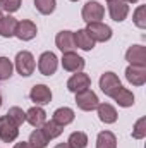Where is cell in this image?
Returning a JSON list of instances; mask_svg holds the SVG:
<instances>
[{
  "label": "cell",
  "instance_id": "27",
  "mask_svg": "<svg viewBox=\"0 0 146 148\" xmlns=\"http://www.w3.org/2000/svg\"><path fill=\"white\" fill-rule=\"evenodd\" d=\"M55 5H57L55 0H35V7L38 9V12L43 14V16L52 14L55 10Z\"/></svg>",
  "mask_w": 146,
  "mask_h": 148
},
{
  "label": "cell",
  "instance_id": "34",
  "mask_svg": "<svg viewBox=\"0 0 146 148\" xmlns=\"http://www.w3.org/2000/svg\"><path fill=\"white\" fill-rule=\"evenodd\" d=\"M124 2H126V3H136L138 0H124Z\"/></svg>",
  "mask_w": 146,
  "mask_h": 148
},
{
  "label": "cell",
  "instance_id": "36",
  "mask_svg": "<svg viewBox=\"0 0 146 148\" xmlns=\"http://www.w3.org/2000/svg\"><path fill=\"white\" fill-rule=\"evenodd\" d=\"M2 17H3V16H2V10H0V19H2Z\"/></svg>",
  "mask_w": 146,
  "mask_h": 148
},
{
  "label": "cell",
  "instance_id": "31",
  "mask_svg": "<svg viewBox=\"0 0 146 148\" xmlns=\"http://www.w3.org/2000/svg\"><path fill=\"white\" fill-rule=\"evenodd\" d=\"M21 2L23 0H0V9L5 10V12H9V14H12V12L19 10Z\"/></svg>",
  "mask_w": 146,
  "mask_h": 148
},
{
  "label": "cell",
  "instance_id": "24",
  "mask_svg": "<svg viewBox=\"0 0 146 148\" xmlns=\"http://www.w3.org/2000/svg\"><path fill=\"white\" fill-rule=\"evenodd\" d=\"M29 147L31 148H45L46 145H48V140L45 138V134L41 133V129L40 127H36L31 134H29Z\"/></svg>",
  "mask_w": 146,
  "mask_h": 148
},
{
  "label": "cell",
  "instance_id": "22",
  "mask_svg": "<svg viewBox=\"0 0 146 148\" xmlns=\"http://www.w3.org/2000/svg\"><path fill=\"white\" fill-rule=\"evenodd\" d=\"M74 110L72 109H69V107H60V109H57V110L53 112V121L57 122V124H60V126H67V124H71L74 121Z\"/></svg>",
  "mask_w": 146,
  "mask_h": 148
},
{
  "label": "cell",
  "instance_id": "4",
  "mask_svg": "<svg viewBox=\"0 0 146 148\" xmlns=\"http://www.w3.org/2000/svg\"><path fill=\"white\" fill-rule=\"evenodd\" d=\"M81 16H83V21H86L88 24H89V23H98V21L103 19V16H105V9H103V5H100L98 2L89 0V2L83 7Z\"/></svg>",
  "mask_w": 146,
  "mask_h": 148
},
{
  "label": "cell",
  "instance_id": "17",
  "mask_svg": "<svg viewBox=\"0 0 146 148\" xmlns=\"http://www.w3.org/2000/svg\"><path fill=\"white\" fill-rule=\"evenodd\" d=\"M26 121L33 127H41L46 122V112L43 110L40 105H35V107H31L29 110L26 112Z\"/></svg>",
  "mask_w": 146,
  "mask_h": 148
},
{
  "label": "cell",
  "instance_id": "26",
  "mask_svg": "<svg viewBox=\"0 0 146 148\" xmlns=\"http://www.w3.org/2000/svg\"><path fill=\"white\" fill-rule=\"evenodd\" d=\"M5 115H7L16 126H23V124L26 122V112L23 110V109H19V107H10Z\"/></svg>",
  "mask_w": 146,
  "mask_h": 148
},
{
  "label": "cell",
  "instance_id": "15",
  "mask_svg": "<svg viewBox=\"0 0 146 148\" xmlns=\"http://www.w3.org/2000/svg\"><path fill=\"white\" fill-rule=\"evenodd\" d=\"M126 79H127L132 86H143L146 83V67L129 66V67L126 69Z\"/></svg>",
  "mask_w": 146,
  "mask_h": 148
},
{
  "label": "cell",
  "instance_id": "30",
  "mask_svg": "<svg viewBox=\"0 0 146 148\" xmlns=\"http://www.w3.org/2000/svg\"><path fill=\"white\" fill-rule=\"evenodd\" d=\"M132 21H134V24H136L139 29H145L146 28V7L145 5H139V7L134 10Z\"/></svg>",
  "mask_w": 146,
  "mask_h": 148
},
{
  "label": "cell",
  "instance_id": "28",
  "mask_svg": "<svg viewBox=\"0 0 146 148\" xmlns=\"http://www.w3.org/2000/svg\"><path fill=\"white\" fill-rule=\"evenodd\" d=\"M12 62L7 59V57H0V81H5L12 76Z\"/></svg>",
  "mask_w": 146,
  "mask_h": 148
},
{
  "label": "cell",
  "instance_id": "9",
  "mask_svg": "<svg viewBox=\"0 0 146 148\" xmlns=\"http://www.w3.org/2000/svg\"><path fill=\"white\" fill-rule=\"evenodd\" d=\"M84 59L79 57L76 52H65L62 55V67L69 73H81L84 69Z\"/></svg>",
  "mask_w": 146,
  "mask_h": 148
},
{
  "label": "cell",
  "instance_id": "33",
  "mask_svg": "<svg viewBox=\"0 0 146 148\" xmlns=\"http://www.w3.org/2000/svg\"><path fill=\"white\" fill-rule=\"evenodd\" d=\"M55 148H72V147H71L69 143H60V145H57Z\"/></svg>",
  "mask_w": 146,
  "mask_h": 148
},
{
  "label": "cell",
  "instance_id": "5",
  "mask_svg": "<svg viewBox=\"0 0 146 148\" xmlns=\"http://www.w3.org/2000/svg\"><path fill=\"white\" fill-rule=\"evenodd\" d=\"M59 67V59L53 52H43L38 59V71L43 76H52L55 74Z\"/></svg>",
  "mask_w": 146,
  "mask_h": 148
},
{
  "label": "cell",
  "instance_id": "35",
  "mask_svg": "<svg viewBox=\"0 0 146 148\" xmlns=\"http://www.w3.org/2000/svg\"><path fill=\"white\" fill-rule=\"evenodd\" d=\"M0 107H2V95H0Z\"/></svg>",
  "mask_w": 146,
  "mask_h": 148
},
{
  "label": "cell",
  "instance_id": "18",
  "mask_svg": "<svg viewBox=\"0 0 146 148\" xmlns=\"http://www.w3.org/2000/svg\"><path fill=\"white\" fill-rule=\"evenodd\" d=\"M112 98L119 103V107H132V105H134V95H132V91H129V90L124 88V86H120V88L113 93Z\"/></svg>",
  "mask_w": 146,
  "mask_h": 148
},
{
  "label": "cell",
  "instance_id": "13",
  "mask_svg": "<svg viewBox=\"0 0 146 148\" xmlns=\"http://www.w3.org/2000/svg\"><path fill=\"white\" fill-rule=\"evenodd\" d=\"M36 33H38L36 24L33 21L24 19V21H17V28H16L14 36H17L23 41H29V40H33V38L36 36Z\"/></svg>",
  "mask_w": 146,
  "mask_h": 148
},
{
  "label": "cell",
  "instance_id": "21",
  "mask_svg": "<svg viewBox=\"0 0 146 148\" xmlns=\"http://www.w3.org/2000/svg\"><path fill=\"white\" fill-rule=\"evenodd\" d=\"M41 133H43V134H45V138L50 141V140L59 138V136L64 133V126L57 124V122L52 119V121H48V122H45V124L41 126Z\"/></svg>",
  "mask_w": 146,
  "mask_h": 148
},
{
  "label": "cell",
  "instance_id": "2",
  "mask_svg": "<svg viewBox=\"0 0 146 148\" xmlns=\"http://www.w3.org/2000/svg\"><path fill=\"white\" fill-rule=\"evenodd\" d=\"M98 103H100V100H98L96 93H95L93 90H89V88H88V90H83V91H79V93H76V105H77L81 110L91 112L98 107Z\"/></svg>",
  "mask_w": 146,
  "mask_h": 148
},
{
  "label": "cell",
  "instance_id": "12",
  "mask_svg": "<svg viewBox=\"0 0 146 148\" xmlns=\"http://www.w3.org/2000/svg\"><path fill=\"white\" fill-rule=\"evenodd\" d=\"M29 98L36 105H46L52 102V90L46 84H35L29 91Z\"/></svg>",
  "mask_w": 146,
  "mask_h": 148
},
{
  "label": "cell",
  "instance_id": "37",
  "mask_svg": "<svg viewBox=\"0 0 146 148\" xmlns=\"http://www.w3.org/2000/svg\"><path fill=\"white\" fill-rule=\"evenodd\" d=\"M71 2H77V0H71Z\"/></svg>",
  "mask_w": 146,
  "mask_h": 148
},
{
  "label": "cell",
  "instance_id": "25",
  "mask_svg": "<svg viewBox=\"0 0 146 148\" xmlns=\"http://www.w3.org/2000/svg\"><path fill=\"white\" fill-rule=\"evenodd\" d=\"M67 143L72 148H86L88 147V136H86V133H83V131H76V133H72V134L69 136Z\"/></svg>",
  "mask_w": 146,
  "mask_h": 148
},
{
  "label": "cell",
  "instance_id": "8",
  "mask_svg": "<svg viewBox=\"0 0 146 148\" xmlns=\"http://www.w3.org/2000/svg\"><path fill=\"white\" fill-rule=\"evenodd\" d=\"M126 60L129 66L136 67H146V48L143 45H132L126 52Z\"/></svg>",
  "mask_w": 146,
  "mask_h": 148
},
{
  "label": "cell",
  "instance_id": "1",
  "mask_svg": "<svg viewBox=\"0 0 146 148\" xmlns=\"http://www.w3.org/2000/svg\"><path fill=\"white\" fill-rule=\"evenodd\" d=\"M35 67H36V62H35V57L31 52L23 50L16 55V69L21 76H24V77L31 76L35 73Z\"/></svg>",
  "mask_w": 146,
  "mask_h": 148
},
{
  "label": "cell",
  "instance_id": "19",
  "mask_svg": "<svg viewBox=\"0 0 146 148\" xmlns=\"http://www.w3.org/2000/svg\"><path fill=\"white\" fill-rule=\"evenodd\" d=\"M16 28H17V19H16V17H12V16H3V17L0 19V36H3V38L14 36Z\"/></svg>",
  "mask_w": 146,
  "mask_h": 148
},
{
  "label": "cell",
  "instance_id": "3",
  "mask_svg": "<svg viewBox=\"0 0 146 148\" xmlns=\"http://www.w3.org/2000/svg\"><path fill=\"white\" fill-rule=\"evenodd\" d=\"M86 31H88V35L91 36V40L96 43V41H108L110 38H112V28H110L108 24H105V23H102V21H98V23H89L88 24V28H86Z\"/></svg>",
  "mask_w": 146,
  "mask_h": 148
},
{
  "label": "cell",
  "instance_id": "23",
  "mask_svg": "<svg viewBox=\"0 0 146 148\" xmlns=\"http://www.w3.org/2000/svg\"><path fill=\"white\" fill-rule=\"evenodd\" d=\"M96 148H117V138L112 131H102L96 136Z\"/></svg>",
  "mask_w": 146,
  "mask_h": 148
},
{
  "label": "cell",
  "instance_id": "10",
  "mask_svg": "<svg viewBox=\"0 0 146 148\" xmlns=\"http://www.w3.org/2000/svg\"><path fill=\"white\" fill-rule=\"evenodd\" d=\"M108 2V14L115 23H122L129 14V3L124 0H107Z\"/></svg>",
  "mask_w": 146,
  "mask_h": 148
},
{
  "label": "cell",
  "instance_id": "14",
  "mask_svg": "<svg viewBox=\"0 0 146 148\" xmlns=\"http://www.w3.org/2000/svg\"><path fill=\"white\" fill-rule=\"evenodd\" d=\"M55 45L59 50H62L64 53L65 52H74L76 45H74V31H69V29H64L60 33H57L55 36Z\"/></svg>",
  "mask_w": 146,
  "mask_h": 148
},
{
  "label": "cell",
  "instance_id": "20",
  "mask_svg": "<svg viewBox=\"0 0 146 148\" xmlns=\"http://www.w3.org/2000/svg\"><path fill=\"white\" fill-rule=\"evenodd\" d=\"M96 110H98L100 121L105 122V124H113V122L117 121V110H115L110 103H98Z\"/></svg>",
  "mask_w": 146,
  "mask_h": 148
},
{
  "label": "cell",
  "instance_id": "6",
  "mask_svg": "<svg viewBox=\"0 0 146 148\" xmlns=\"http://www.w3.org/2000/svg\"><path fill=\"white\" fill-rule=\"evenodd\" d=\"M19 136V126H16L7 115L0 117V140L5 143H12Z\"/></svg>",
  "mask_w": 146,
  "mask_h": 148
},
{
  "label": "cell",
  "instance_id": "7",
  "mask_svg": "<svg viewBox=\"0 0 146 148\" xmlns=\"http://www.w3.org/2000/svg\"><path fill=\"white\" fill-rule=\"evenodd\" d=\"M122 84H120V79H119V76L115 73H103L102 74V77H100V90L107 95V97H113V93L120 88Z\"/></svg>",
  "mask_w": 146,
  "mask_h": 148
},
{
  "label": "cell",
  "instance_id": "11",
  "mask_svg": "<svg viewBox=\"0 0 146 148\" xmlns=\"http://www.w3.org/2000/svg\"><path fill=\"white\" fill-rule=\"evenodd\" d=\"M89 86H91V77L88 74H84L83 71L72 74L67 81V90L72 91V93H79L83 90H88Z\"/></svg>",
  "mask_w": 146,
  "mask_h": 148
},
{
  "label": "cell",
  "instance_id": "32",
  "mask_svg": "<svg viewBox=\"0 0 146 148\" xmlns=\"http://www.w3.org/2000/svg\"><path fill=\"white\" fill-rule=\"evenodd\" d=\"M14 148H31L29 147V143H26V141H21V143H16Z\"/></svg>",
  "mask_w": 146,
  "mask_h": 148
},
{
  "label": "cell",
  "instance_id": "16",
  "mask_svg": "<svg viewBox=\"0 0 146 148\" xmlns=\"http://www.w3.org/2000/svg\"><path fill=\"white\" fill-rule=\"evenodd\" d=\"M74 45H76V48H81L84 52H89V50L95 48V41L91 40V36L88 35L86 29L74 31Z\"/></svg>",
  "mask_w": 146,
  "mask_h": 148
},
{
  "label": "cell",
  "instance_id": "29",
  "mask_svg": "<svg viewBox=\"0 0 146 148\" xmlns=\"http://www.w3.org/2000/svg\"><path fill=\"white\" fill-rule=\"evenodd\" d=\"M146 136V117H141L136 121L134 127H132V138L134 140H143Z\"/></svg>",
  "mask_w": 146,
  "mask_h": 148
}]
</instances>
